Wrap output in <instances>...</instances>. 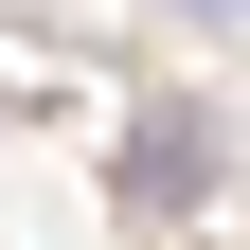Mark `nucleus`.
Segmentation results:
<instances>
[{
    "mask_svg": "<svg viewBox=\"0 0 250 250\" xmlns=\"http://www.w3.org/2000/svg\"><path fill=\"white\" fill-rule=\"evenodd\" d=\"M143 197H214V125H143Z\"/></svg>",
    "mask_w": 250,
    "mask_h": 250,
    "instance_id": "nucleus-1",
    "label": "nucleus"
}]
</instances>
